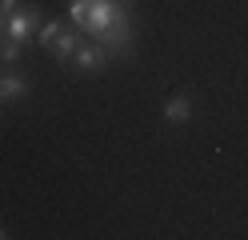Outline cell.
Masks as SVG:
<instances>
[{"label": "cell", "instance_id": "cell-7", "mask_svg": "<svg viewBox=\"0 0 248 240\" xmlns=\"http://www.w3.org/2000/svg\"><path fill=\"white\" fill-rule=\"evenodd\" d=\"M56 36H60V24H56V20L40 28V44H48V48H52V44H56Z\"/></svg>", "mask_w": 248, "mask_h": 240}, {"label": "cell", "instance_id": "cell-4", "mask_svg": "<svg viewBox=\"0 0 248 240\" xmlns=\"http://www.w3.org/2000/svg\"><path fill=\"white\" fill-rule=\"evenodd\" d=\"M164 120H172V124L192 120V100H188V96H172V100L164 104Z\"/></svg>", "mask_w": 248, "mask_h": 240}, {"label": "cell", "instance_id": "cell-11", "mask_svg": "<svg viewBox=\"0 0 248 240\" xmlns=\"http://www.w3.org/2000/svg\"><path fill=\"white\" fill-rule=\"evenodd\" d=\"M0 236H8V232H0Z\"/></svg>", "mask_w": 248, "mask_h": 240}, {"label": "cell", "instance_id": "cell-1", "mask_svg": "<svg viewBox=\"0 0 248 240\" xmlns=\"http://www.w3.org/2000/svg\"><path fill=\"white\" fill-rule=\"evenodd\" d=\"M68 16H72V24H80L92 36H104V32L128 24V12L120 8V0H72Z\"/></svg>", "mask_w": 248, "mask_h": 240}, {"label": "cell", "instance_id": "cell-8", "mask_svg": "<svg viewBox=\"0 0 248 240\" xmlns=\"http://www.w3.org/2000/svg\"><path fill=\"white\" fill-rule=\"evenodd\" d=\"M16 56H20V44L16 40H8L4 48H0V60H16Z\"/></svg>", "mask_w": 248, "mask_h": 240}, {"label": "cell", "instance_id": "cell-10", "mask_svg": "<svg viewBox=\"0 0 248 240\" xmlns=\"http://www.w3.org/2000/svg\"><path fill=\"white\" fill-rule=\"evenodd\" d=\"M0 28H4V16H0Z\"/></svg>", "mask_w": 248, "mask_h": 240}, {"label": "cell", "instance_id": "cell-3", "mask_svg": "<svg viewBox=\"0 0 248 240\" xmlns=\"http://www.w3.org/2000/svg\"><path fill=\"white\" fill-rule=\"evenodd\" d=\"M72 56H76V64H80L84 72H100L104 60H108V48H104V44H80Z\"/></svg>", "mask_w": 248, "mask_h": 240}, {"label": "cell", "instance_id": "cell-9", "mask_svg": "<svg viewBox=\"0 0 248 240\" xmlns=\"http://www.w3.org/2000/svg\"><path fill=\"white\" fill-rule=\"evenodd\" d=\"M0 8H16V0H0Z\"/></svg>", "mask_w": 248, "mask_h": 240}, {"label": "cell", "instance_id": "cell-6", "mask_svg": "<svg viewBox=\"0 0 248 240\" xmlns=\"http://www.w3.org/2000/svg\"><path fill=\"white\" fill-rule=\"evenodd\" d=\"M76 48H80V40H76L72 32H60V36H56V44H52V52L64 60V56H72V52H76Z\"/></svg>", "mask_w": 248, "mask_h": 240}, {"label": "cell", "instance_id": "cell-2", "mask_svg": "<svg viewBox=\"0 0 248 240\" xmlns=\"http://www.w3.org/2000/svg\"><path fill=\"white\" fill-rule=\"evenodd\" d=\"M36 24H40V12H36V8H20V12L8 16V36L16 40V44H24V40L36 32Z\"/></svg>", "mask_w": 248, "mask_h": 240}, {"label": "cell", "instance_id": "cell-5", "mask_svg": "<svg viewBox=\"0 0 248 240\" xmlns=\"http://www.w3.org/2000/svg\"><path fill=\"white\" fill-rule=\"evenodd\" d=\"M28 84L20 76H0V100H16V96H24Z\"/></svg>", "mask_w": 248, "mask_h": 240}]
</instances>
